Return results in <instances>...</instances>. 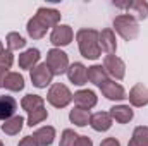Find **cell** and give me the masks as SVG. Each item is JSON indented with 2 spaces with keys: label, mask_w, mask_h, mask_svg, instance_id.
Segmentation results:
<instances>
[{
  "label": "cell",
  "mask_w": 148,
  "mask_h": 146,
  "mask_svg": "<svg viewBox=\"0 0 148 146\" xmlns=\"http://www.w3.org/2000/svg\"><path fill=\"white\" fill-rule=\"evenodd\" d=\"M76 41L79 46V53L84 59L90 60H97L102 55V48H100V41H98V31L91 29V28H83L76 33Z\"/></svg>",
  "instance_id": "1"
},
{
  "label": "cell",
  "mask_w": 148,
  "mask_h": 146,
  "mask_svg": "<svg viewBox=\"0 0 148 146\" xmlns=\"http://www.w3.org/2000/svg\"><path fill=\"white\" fill-rule=\"evenodd\" d=\"M114 29L124 38L126 41H131L140 35V26L134 16L131 14H119L114 19Z\"/></svg>",
  "instance_id": "2"
},
{
  "label": "cell",
  "mask_w": 148,
  "mask_h": 146,
  "mask_svg": "<svg viewBox=\"0 0 148 146\" xmlns=\"http://www.w3.org/2000/svg\"><path fill=\"white\" fill-rule=\"evenodd\" d=\"M47 100L52 107L55 108H66L71 102H73V93L69 91V88L62 83H55L50 86Z\"/></svg>",
  "instance_id": "3"
},
{
  "label": "cell",
  "mask_w": 148,
  "mask_h": 146,
  "mask_svg": "<svg viewBox=\"0 0 148 146\" xmlns=\"http://www.w3.org/2000/svg\"><path fill=\"white\" fill-rule=\"evenodd\" d=\"M45 64L48 65V69L52 71L53 76H60V74H66L69 69V57L60 48H52L47 52V62Z\"/></svg>",
  "instance_id": "4"
},
{
  "label": "cell",
  "mask_w": 148,
  "mask_h": 146,
  "mask_svg": "<svg viewBox=\"0 0 148 146\" xmlns=\"http://www.w3.org/2000/svg\"><path fill=\"white\" fill-rule=\"evenodd\" d=\"M74 38V31L69 24H59L57 28L52 29L50 43L53 46H67Z\"/></svg>",
  "instance_id": "5"
},
{
  "label": "cell",
  "mask_w": 148,
  "mask_h": 146,
  "mask_svg": "<svg viewBox=\"0 0 148 146\" xmlns=\"http://www.w3.org/2000/svg\"><path fill=\"white\" fill-rule=\"evenodd\" d=\"M103 69H105V72L109 74V76H112L117 81L124 79V76H126V64H124V60L119 59V57H115V55H107L105 57Z\"/></svg>",
  "instance_id": "6"
},
{
  "label": "cell",
  "mask_w": 148,
  "mask_h": 146,
  "mask_svg": "<svg viewBox=\"0 0 148 146\" xmlns=\"http://www.w3.org/2000/svg\"><path fill=\"white\" fill-rule=\"evenodd\" d=\"M53 79V74L48 69L47 64H38L36 67L31 69V83L36 88H47Z\"/></svg>",
  "instance_id": "7"
},
{
  "label": "cell",
  "mask_w": 148,
  "mask_h": 146,
  "mask_svg": "<svg viewBox=\"0 0 148 146\" xmlns=\"http://www.w3.org/2000/svg\"><path fill=\"white\" fill-rule=\"evenodd\" d=\"M100 91H102V95H103L107 100H112V102H122L124 98H127L124 88H122L119 83L110 81V79L100 86Z\"/></svg>",
  "instance_id": "8"
},
{
  "label": "cell",
  "mask_w": 148,
  "mask_h": 146,
  "mask_svg": "<svg viewBox=\"0 0 148 146\" xmlns=\"http://www.w3.org/2000/svg\"><path fill=\"white\" fill-rule=\"evenodd\" d=\"M127 98H129V103H131L133 107L141 108V107L148 105V86H145L143 83H136V84L131 88Z\"/></svg>",
  "instance_id": "9"
},
{
  "label": "cell",
  "mask_w": 148,
  "mask_h": 146,
  "mask_svg": "<svg viewBox=\"0 0 148 146\" xmlns=\"http://www.w3.org/2000/svg\"><path fill=\"white\" fill-rule=\"evenodd\" d=\"M73 100L79 108H84V110L93 108L97 105V102H98L95 91H91V89H79V91H76L73 95Z\"/></svg>",
  "instance_id": "10"
},
{
  "label": "cell",
  "mask_w": 148,
  "mask_h": 146,
  "mask_svg": "<svg viewBox=\"0 0 148 146\" xmlns=\"http://www.w3.org/2000/svg\"><path fill=\"white\" fill-rule=\"evenodd\" d=\"M60 12L57 9H50V7H40L36 10V17L47 26V28H57L60 23Z\"/></svg>",
  "instance_id": "11"
},
{
  "label": "cell",
  "mask_w": 148,
  "mask_h": 146,
  "mask_svg": "<svg viewBox=\"0 0 148 146\" xmlns=\"http://www.w3.org/2000/svg\"><path fill=\"white\" fill-rule=\"evenodd\" d=\"M66 74H67L69 81H71L73 84H76V86H83V84H86V81H88V69H86L81 62L71 64Z\"/></svg>",
  "instance_id": "12"
},
{
  "label": "cell",
  "mask_w": 148,
  "mask_h": 146,
  "mask_svg": "<svg viewBox=\"0 0 148 146\" xmlns=\"http://www.w3.org/2000/svg\"><path fill=\"white\" fill-rule=\"evenodd\" d=\"M90 126L97 132H105L112 127V117L109 112H97L90 117Z\"/></svg>",
  "instance_id": "13"
},
{
  "label": "cell",
  "mask_w": 148,
  "mask_h": 146,
  "mask_svg": "<svg viewBox=\"0 0 148 146\" xmlns=\"http://www.w3.org/2000/svg\"><path fill=\"white\" fill-rule=\"evenodd\" d=\"M98 41H100V48L109 55H114V52L117 50V41H115V35L112 28L102 29L98 33Z\"/></svg>",
  "instance_id": "14"
},
{
  "label": "cell",
  "mask_w": 148,
  "mask_h": 146,
  "mask_svg": "<svg viewBox=\"0 0 148 146\" xmlns=\"http://www.w3.org/2000/svg\"><path fill=\"white\" fill-rule=\"evenodd\" d=\"M40 50L38 48H29L26 52H23L19 55V67L24 71H31L33 67H36L40 62Z\"/></svg>",
  "instance_id": "15"
},
{
  "label": "cell",
  "mask_w": 148,
  "mask_h": 146,
  "mask_svg": "<svg viewBox=\"0 0 148 146\" xmlns=\"http://www.w3.org/2000/svg\"><path fill=\"white\" fill-rule=\"evenodd\" d=\"M109 113H110L112 120H115L119 124H127L134 117V112H133V108L129 105H114Z\"/></svg>",
  "instance_id": "16"
},
{
  "label": "cell",
  "mask_w": 148,
  "mask_h": 146,
  "mask_svg": "<svg viewBox=\"0 0 148 146\" xmlns=\"http://www.w3.org/2000/svg\"><path fill=\"white\" fill-rule=\"evenodd\" d=\"M17 110V102L9 96V95H0V120H7L10 117H14Z\"/></svg>",
  "instance_id": "17"
},
{
  "label": "cell",
  "mask_w": 148,
  "mask_h": 146,
  "mask_svg": "<svg viewBox=\"0 0 148 146\" xmlns=\"http://www.w3.org/2000/svg\"><path fill=\"white\" fill-rule=\"evenodd\" d=\"M33 139L36 141L38 146H50L55 139V129L52 126H45L40 127L38 131L33 132Z\"/></svg>",
  "instance_id": "18"
},
{
  "label": "cell",
  "mask_w": 148,
  "mask_h": 146,
  "mask_svg": "<svg viewBox=\"0 0 148 146\" xmlns=\"http://www.w3.org/2000/svg\"><path fill=\"white\" fill-rule=\"evenodd\" d=\"M23 126H24V119H23L21 115H14V117L7 119V120L2 124L0 129H2V132H5L7 136H16V134L21 132Z\"/></svg>",
  "instance_id": "19"
},
{
  "label": "cell",
  "mask_w": 148,
  "mask_h": 146,
  "mask_svg": "<svg viewBox=\"0 0 148 146\" xmlns=\"http://www.w3.org/2000/svg\"><path fill=\"white\" fill-rule=\"evenodd\" d=\"M47 29H48V28L38 19L36 16L31 17V19L28 21V24H26V31H28L29 38H33V40H41V38L47 35Z\"/></svg>",
  "instance_id": "20"
},
{
  "label": "cell",
  "mask_w": 148,
  "mask_h": 146,
  "mask_svg": "<svg viewBox=\"0 0 148 146\" xmlns=\"http://www.w3.org/2000/svg\"><path fill=\"white\" fill-rule=\"evenodd\" d=\"M117 7H126L127 10L134 12L136 14V19H147L148 17V2L147 0H134V2H129V3H117Z\"/></svg>",
  "instance_id": "21"
},
{
  "label": "cell",
  "mask_w": 148,
  "mask_h": 146,
  "mask_svg": "<svg viewBox=\"0 0 148 146\" xmlns=\"http://www.w3.org/2000/svg\"><path fill=\"white\" fill-rule=\"evenodd\" d=\"M88 81L100 88L103 83L109 81V74L105 72V69H103L102 65H97V64H95V65L88 67Z\"/></svg>",
  "instance_id": "22"
},
{
  "label": "cell",
  "mask_w": 148,
  "mask_h": 146,
  "mask_svg": "<svg viewBox=\"0 0 148 146\" xmlns=\"http://www.w3.org/2000/svg\"><path fill=\"white\" fill-rule=\"evenodd\" d=\"M90 110H84V108H79V107H76L69 112V120L73 122L74 126H77V127H84V126H88V122H90Z\"/></svg>",
  "instance_id": "23"
},
{
  "label": "cell",
  "mask_w": 148,
  "mask_h": 146,
  "mask_svg": "<svg viewBox=\"0 0 148 146\" xmlns=\"http://www.w3.org/2000/svg\"><path fill=\"white\" fill-rule=\"evenodd\" d=\"M3 88H7L9 91H23L24 89V77L19 72H9L3 81Z\"/></svg>",
  "instance_id": "24"
},
{
  "label": "cell",
  "mask_w": 148,
  "mask_h": 146,
  "mask_svg": "<svg viewBox=\"0 0 148 146\" xmlns=\"http://www.w3.org/2000/svg\"><path fill=\"white\" fill-rule=\"evenodd\" d=\"M43 103H45V100H43L40 95H26V96L21 100V107L26 110L28 113H31V112H35V110H38V108H41Z\"/></svg>",
  "instance_id": "25"
},
{
  "label": "cell",
  "mask_w": 148,
  "mask_h": 146,
  "mask_svg": "<svg viewBox=\"0 0 148 146\" xmlns=\"http://www.w3.org/2000/svg\"><path fill=\"white\" fill-rule=\"evenodd\" d=\"M127 146H148V127L147 126H138L133 131V138L127 143Z\"/></svg>",
  "instance_id": "26"
},
{
  "label": "cell",
  "mask_w": 148,
  "mask_h": 146,
  "mask_svg": "<svg viewBox=\"0 0 148 146\" xmlns=\"http://www.w3.org/2000/svg\"><path fill=\"white\" fill-rule=\"evenodd\" d=\"M5 43H7V50L14 52V50H21L26 46V40L21 36L19 33H9L5 36Z\"/></svg>",
  "instance_id": "27"
},
{
  "label": "cell",
  "mask_w": 148,
  "mask_h": 146,
  "mask_svg": "<svg viewBox=\"0 0 148 146\" xmlns=\"http://www.w3.org/2000/svg\"><path fill=\"white\" fill-rule=\"evenodd\" d=\"M47 117H48V112H47L45 107H41V108H38V110H35V112H31V113H28V126H29V127L38 126V124L43 122Z\"/></svg>",
  "instance_id": "28"
},
{
  "label": "cell",
  "mask_w": 148,
  "mask_h": 146,
  "mask_svg": "<svg viewBox=\"0 0 148 146\" xmlns=\"http://www.w3.org/2000/svg\"><path fill=\"white\" fill-rule=\"evenodd\" d=\"M76 139H77V134L74 132L73 129H64L62 136H60V145L59 146H74Z\"/></svg>",
  "instance_id": "29"
},
{
  "label": "cell",
  "mask_w": 148,
  "mask_h": 146,
  "mask_svg": "<svg viewBox=\"0 0 148 146\" xmlns=\"http://www.w3.org/2000/svg\"><path fill=\"white\" fill-rule=\"evenodd\" d=\"M12 64H14V55H12L10 50L0 52V67H2V69H10Z\"/></svg>",
  "instance_id": "30"
},
{
  "label": "cell",
  "mask_w": 148,
  "mask_h": 146,
  "mask_svg": "<svg viewBox=\"0 0 148 146\" xmlns=\"http://www.w3.org/2000/svg\"><path fill=\"white\" fill-rule=\"evenodd\" d=\"M74 146H93V141H91V138H88V136H77Z\"/></svg>",
  "instance_id": "31"
},
{
  "label": "cell",
  "mask_w": 148,
  "mask_h": 146,
  "mask_svg": "<svg viewBox=\"0 0 148 146\" xmlns=\"http://www.w3.org/2000/svg\"><path fill=\"white\" fill-rule=\"evenodd\" d=\"M17 146H38V145H36V141L33 139V136H24V138L19 141Z\"/></svg>",
  "instance_id": "32"
},
{
  "label": "cell",
  "mask_w": 148,
  "mask_h": 146,
  "mask_svg": "<svg viewBox=\"0 0 148 146\" xmlns=\"http://www.w3.org/2000/svg\"><path fill=\"white\" fill-rule=\"evenodd\" d=\"M100 146H121V143H119V139H115V138H105V139L100 143Z\"/></svg>",
  "instance_id": "33"
},
{
  "label": "cell",
  "mask_w": 148,
  "mask_h": 146,
  "mask_svg": "<svg viewBox=\"0 0 148 146\" xmlns=\"http://www.w3.org/2000/svg\"><path fill=\"white\" fill-rule=\"evenodd\" d=\"M7 71H9V69H2V67H0V88H3V81H5V77H7Z\"/></svg>",
  "instance_id": "34"
},
{
  "label": "cell",
  "mask_w": 148,
  "mask_h": 146,
  "mask_svg": "<svg viewBox=\"0 0 148 146\" xmlns=\"http://www.w3.org/2000/svg\"><path fill=\"white\" fill-rule=\"evenodd\" d=\"M5 48H3V45H2V41H0V52H3Z\"/></svg>",
  "instance_id": "35"
},
{
  "label": "cell",
  "mask_w": 148,
  "mask_h": 146,
  "mask_svg": "<svg viewBox=\"0 0 148 146\" xmlns=\"http://www.w3.org/2000/svg\"><path fill=\"white\" fill-rule=\"evenodd\" d=\"M0 146H3V143H2V141H0Z\"/></svg>",
  "instance_id": "36"
}]
</instances>
